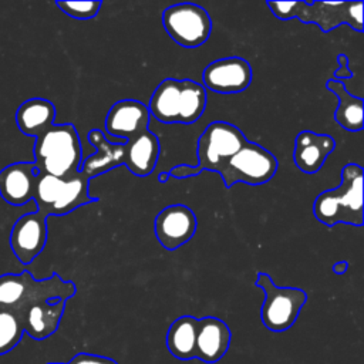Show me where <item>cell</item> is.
Masks as SVG:
<instances>
[{"mask_svg": "<svg viewBox=\"0 0 364 364\" xmlns=\"http://www.w3.org/2000/svg\"><path fill=\"white\" fill-rule=\"evenodd\" d=\"M230 338V328L223 320L212 316L198 320L196 358L209 364L219 361L228 351Z\"/></svg>", "mask_w": 364, "mask_h": 364, "instance_id": "obj_18", "label": "cell"}, {"mask_svg": "<svg viewBox=\"0 0 364 364\" xmlns=\"http://www.w3.org/2000/svg\"><path fill=\"white\" fill-rule=\"evenodd\" d=\"M196 226L195 212L182 203L164 208L154 222L156 240L169 252L189 242L196 232Z\"/></svg>", "mask_w": 364, "mask_h": 364, "instance_id": "obj_13", "label": "cell"}, {"mask_svg": "<svg viewBox=\"0 0 364 364\" xmlns=\"http://www.w3.org/2000/svg\"><path fill=\"white\" fill-rule=\"evenodd\" d=\"M65 300L41 301L30 306L20 314L24 333L34 340H44L54 334L64 314Z\"/></svg>", "mask_w": 364, "mask_h": 364, "instance_id": "obj_19", "label": "cell"}, {"mask_svg": "<svg viewBox=\"0 0 364 364\" xmlns=\"http://www.w3.org/2000/svg\"><path fill=\"white\" fill-rule=\"evenodd\" d=\"M68 364H118L115 360L97 355V354H88V353H78L75 354Z\"/></svg>", "mask_w": 364, "mask_h": 364, "instance_id": "obj_26", "label": "cell"}, {"mask_svg": "<svg viewBox=\"0 0 364 364\" xmlns=\"http://www.w3.org/2000/svg\"><path fill=\"white\" fill-rule=\"evenodd\" d=\"M277 158L262 145L246 141V144L218 171L226 188L242 182L246 185H263L277 172Z\"/></svg>", "mask_w": 364, "mask_h": 364, "instance_id": "obj_8", "label": "cell"}, {"mask_svg": "<svg viewBox=\"0 0 364 364\" xmlns=\"http://www.w3.org/2000/svg\"><path fill=\"white\" fill-rule=\"evenodd\" d=\"M87 139L97 149L95 154L84 159L80 166V172L88 179L97 178L125 164V144L109 142L100 129H91L87 134Z\"/></svg>", "mask_w": 364, "mask_h": 364, "instance_id": "obj_17", "label": "cell"}, {"mask_svg": "<svg viewBox=\"0 0 364 364\" xmlns=\"http://www.w3.org/2000/svg\"><path fill=\"white\" fill-rule=\"evenodd\" d=\"M245 134L230 122H210L198 139V166L176 165L168 171L169 176L182 179L196 176L203 171L218 172L245 144Z\"/></svg>", "mask_w": 364, "mask_h": 364, "instance_id": "obj_6", "label": "cell"}, {"mask_svg": "<svg viewBox=\"0 0 364 364\" xmlns=\"http://www.w3.org/2000/svg\"><path fill=\"white\" fill-rule=\"evenodd\" d=\"M47 215L40 210L21 215L13 225L10 247L18 262L30 264L44 249L47 242Z\"/></svg>", "mask_w": 364, "mask_h": 364, "instance_id": "obj_12", "label": "cell"}, {"mask_svg": "<svg viewBox=\"0 0 364 364\" xmlns=\"http://www.w3.org/2000/svg\"><path fill=\"white\" fill-rule=\"evenodd\" d=\"M24 334L21 317L11 311L0 309V355L10 353Z\"/></svg>", "mask_w": 364, "mask_h": 364, "instance_id": "obj_24", "label": "cell"}, {"mask_svg": "<svg viewBox=\"0 0 364 364\" xmlns=\"http://www.w3.org/2000/svg\"><path fill=\"white\" fill-rule=\"evenodd\" d=\"M253 78L250 64L242 57H226L209 63L202 71L203 87L218 94L245 91Z\"/></svg>", "mask_w": 364, "mask_h": 364, "instance_id": "obj_11", "label": "cell"}, {"mask_svg": "<svg viewBox=\"0 0 364 364\" xmlns=\"http://www.w3.org/2000/svg\"><path fill=\"white\" fill-rule=\"evenodd\" d=\"M273 16L280 20L297 18L304 24H316L328 33L341 24L363 31V1H267Z\"/></svg>", "mask_w": 364, "mask_h": 364, "instance_id": "obj_5", "label": "cell"}, {"mask_svg": "<svg viewBox=\"0 0 364 364\" xmlns=\"http://www.w3.org/2000/svg\"><path fill=\"white\" fill-rule=\"evenodd\" d=\"M151 114L138 100H119L108 109L105 129L117 139L131 141L148 129Z\"/></svg>", "mask_w": 364, "mask_h": 364, "instance_id": "obj_14", "label": "cell"}, {"mask_svg": "<svg viewBox=\"0 0 364 364\" xmlns=\"http://www.w3.org/2000/svg\"><path fill=\"white\" fill-rule=\"evenodd\" d=\"M336 149V141L327 134L313 131H301L294 138L293 162L307 175H313L321 169L327 156Z\"/></svg>", "mask_w": 364, "mask_h": 364, "instance_id": "obj_15", "label": "cell"}, {"mask_svg": "<svg viewBox=\"0 0 364 364\" xmlns=\"http://www.w3.org/2000/svg\"><path fill=\"white\" fill-rule=\"evenodd\" d=\"M161 152L158 136L149 129L125 142L127 168L136 176H148L154 172Z\"/></svg>", "mask_w": 364, "mask_h": 364, "instance_id": "obj_20", "label": "cell"}, {"mask_svg": "<svg viewBox=\"0 0 364 364\" xmlns=\"http://www.w3.org/2000/svg\"><path fill=\"white\" fill-rule=\"evenodd\" d=\"M47 364H68V363H47Z\"/></svg>", "mask_w": 364, "mask_h": 364, "instance_id": "obj_30", "label": "cell"}, {"mask_svg": "<svg viewBox=\"0 0 364 364\" xmlns=\"http://www.w3.org/2000/svg\"><path fill=\"white\" fill-rule=\"evenodd\" d=\"M55 6L67 16L73 17V18H78V20H88V18H94L101 6L102 1H55Z\"/></svg>", "mask_w": 364, "mask_h": 364, "instance_id": "obj_25", "label": "cell"}, {"mask_svg": "<svg viewBox=\"0 0 364 364\" xmlns=\"http://www.w3.org/2000/svg\"><path fill=\"white\" fill-rule=\"evenodd\" d=\"M38 171L33 162H14L0 171V196L13 206L33 200Z\"/></svg>", "mask_w": 364, "mask_h": 364, "instance_id": "obj_16", "label": "cell"}, {"mask_svg": "<svg viewBox=\"0 0 364 364\" xmlns=\"http://www.w3.org/2000/svg\"><path fill=\"white\" fill-rule=\"evenodd\" d=\"M162 24L166 34L183 48H198L208 41L212 31V20L208 11L193 3L169 6L162 13Z\"/></svg>", "mask_w": 364, "mask_h": 364, "instance_id": "obj_10", "label": "cell"}, {"mask_svg": "<svg viewBox=\"0 0 364 364\" xmlns=\"http://www.w3.org/2000/svg\"><path fill=\"white\" fill-rule=\"evenodd\" d=\"M255 284L264 291L260 318L270 331H286L297 320L307 300L304 290L297 287H279L269 274L259 273Z\"/></svg>", "mask_w": 364, "mask_h": 364, "instance_id": "obj_9", "label": "cell"}, {"mask_svg": "<svg viewBox=\"0 0 364 364\" xmlns=\"http://www.w3.org/2000/svg\"><path fill=\"white\" fill-rule=\"evenodd\" d=\"M75 284L63 280L57 273L47 279L36 280L30 272L0 276V309L11 310L18 316L30 306L41 301L68 300L75 294Z\"/></svg>", "mask_w": 364, "mask_h": 364, "instance_id": "obj_4", "label": "cell"}, {"mask_svg": "<svg viewBox=\"0 0 364 364\" xmlns=\"http://www.w3.org/2000/svg\"><path fill=\"white\" fill-rule=\"evenodd\" d=\"M326 88L331 91L337 100V108L334 112V119L336 122L350 131V132H357L363 129V98L355 97L350 94L343 84V81H334V80H327Z\"/></svg>", "mask_w": 364, "mask_h": 364, "instance_id": "obj_22", "label": "cell"}, {"mask_svg": "<svg viewBox=\"0 0 364 364\" xmlns=\"http://www.w3.org/2000/svg\"><path fill=\"white\" fill-rule=\"evenodd\" d=\"M171 176H169V173H168V171H164V172H161L159 173V176H158V179H159V182L161 183H165V182H168V179H169Z\"/></svg>", "mask_w": 364, "mask_h": 364, "instance_id": "obj_29", "label": "cell"}, {"mask_svg": "<svg viewBox=\"0 0 364 364\" xmlns=\"http://www.w3.org/2000/svg\"><path fill=\"white\" fill-rule=\"evenodd\" d=\"M34 166L38 173L68 179L80 172L82 162L81 141L70 122L50 127L34 142Z\"/></svg>", "mask_w": 364, "mask_h": 364, "instance_id": "obj_2", "label": "cell"}, {"mask_svg": "<svg viewBox=\"0 0 364 364\" xmlns=\"http://www.w3.org/2000/svg\"><path fill=\"white\" fill-rule=\"evenodd\" d=\"M88 185L90 179L81 172L68 179L38 173L33 200L37 205V210L44 215L63 216L82 205L98 200V198L90 195Z\"/></svg>", "mask_w": 364, "mask_h": 364, "instance_id": "obj_7", "label": "cell"}, {"mask_svg": "<svg viewBox=\"0 0 364 364\" xmlns=\"http://www.w3.org/2000/svg\"><path fill=\"white\" fill-rule=\"evenodd\" d=\"M206 88L189 78H165L155 88L149 114L164 124H193L206 108Z\"/></svg>", "mask_w": 364, "mask_h": 364, "instance_id": "obj_1", "label": "cell"}, {"mask_svg": "<svg viewBox=\"0 0 364 364\" xmlns=\"http://www.w3.org/2000/svg\"><path fill=\"white\" fill-rule=\"evenodd\" d=\"M347 269H348V263L346 260H340L333 264V272L336 274H344L347 272Z\"/></svg>", "mask_w": 364, "mask_h": 364, "instance_id": "obj_28", "label": "cell"}, {"mask_svg": "<svg viewBox=\"0 0 364 364\" xmlns=\"http://www.w3.org/2000/svg\"><path fill=\"white\" fill-rule=\"evenodd\" d=\"M55 107L46 98H30L16 111L17 128L28 136H38L54 125Z\"/></svg>", "mask_w": 364, "mask_h": 364, "instance_id": "obj_21", "label": "cell"}, {"mask_svg": "<svg viewBox=\"0 0 364 364\" xmlns=\"http://www.w3.org/2000/svg\"><path fill=\"white\" fill-rule=\"evenodd\" d=\"M198 318L193 316L178 317L168 328L166 347L178 360L196 358Z\"/></svg>", "mask_w": 364, "mask_h": 364, "instance_id": "obj_23", "label": "cell"}, {"mask_svg": "<svg viewBox=\"0 0 364 364\" xmlns=\"http://www.w3.org/2000/svg\"><path fill=\"white\" fill-rule=\"evenodd\" d=\"M337 63H338V68L333 73L331 80L334 81H341L343 78H351L353 73L348 68V58L346 54H338L337 55Z\"/></svg>", "mask_w": 364, "mask_h": 364, "instance_id": "obj_27", "label": "cell"}, {"mask_svg": "<svg viewBox=\"0 0 364 364\" xmlns=\"http://www.w3.org/2000/svg\"><path fill=\"white\" fill-rule=\"evenodd\" d=\"M341 182L334 189L318 193L313 202L314 218L326 226L347 223L363 225V168L347 164L341 169Z\"/></svg>", "mask_w": 364, "mask_h": 364, "instance_id": "obj_3", "label": "cell"}]
</instances>
